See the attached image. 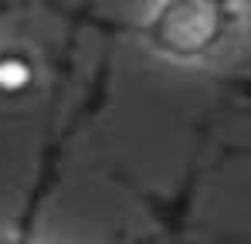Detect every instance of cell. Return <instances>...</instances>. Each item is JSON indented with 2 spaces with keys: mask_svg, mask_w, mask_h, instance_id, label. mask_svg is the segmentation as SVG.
<instances>
[{
  "mask_svg": "<svg viewBox=\"0 0 251 244\" xmlns=\"http://www.w3.org/2000/svg\"><path fill=\"white\" fill-rule=\"evenodd\" d=\"M31 81V68L24 65V61H17V58H3L0 61V88H24Z\"/></svg>",
  "mask_w": 251,
  "mask_h": 244,
  "instance_id": "1",
  "label": "cell"
}]
</instances>
